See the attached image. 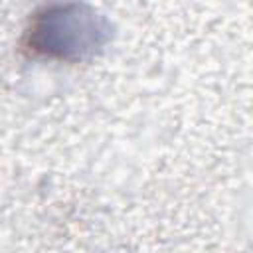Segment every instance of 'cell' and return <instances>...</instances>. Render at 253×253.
<instances>
[{
    "instance_id": "obj_1",
    "label": "cell",
    "mask_w": 253,
    "mask_h": 253,
    "mask_svg": "<svg viewBox=\"0 0 253 253\" xmlns=\"http://www.w3.org/2000/svg\"><path fill=\"white\" fill-rule=\"evenodd\" d=\"M111 40V24L93 6L77 0L42 8L30 22L26 45L30 51L63 61L95 57Z\"/></svg>"
}]
</instances>
